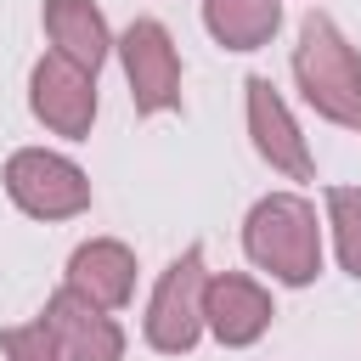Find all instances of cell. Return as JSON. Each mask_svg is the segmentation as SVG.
Here are the masks:
<instances>
[{
	"instance_id": "1",
	"label": "cell",
	"mask_w": 361,
	"mask_h": 361,
	"mask_svg": "<svg viewBox=\"0 0 361 361\" xmlns=\"http://www.w3.org/2000/svg\"><path fill=\"white\" fill-rule=\"evenodd\" d=\"M243 248H248V259L259 271H271L288 288L316 282V271H322V226H316V209L305 197H293V192L259 197L248 209Z\"/></svg>"
},
{
	"instance_id": "2",
	"label": "cell",
	"mask_w": 361,
	"mask_h": 361,
	"mask_svg": "<svg viewBox=\"0 0 361 361\" xmlns=\"http://www.w3.org/2000/svg\"><path fill=\"white\" fill-rule=\"evenodd\" d=\"M293 79L305 90V102L344 124V130H361V62L350 51V39L333 28V17L310 11L299 23V45H293Z\"/></svg>"
},
{
	"instance_id": "3",
	"label": "cell",
	"mask_w": 361,
	"mask_h": 361,
	"mask_svg": "<svg viewBox=\"0 0 361 361\" xmlns=\"http://www.w3.org/2000/svg\"><path fill=\"white\" fill-rule=\"evenodd\" d=\"M6 192L23 214L34 220H68L79 209H90V180L73 158L45 152V147H23L6 164Z\"/></svg>"
},
{
	"instance_id": "4",
	"label": "cell",
	"mask_w": 361,
	"mask_h": 361,
	"mask_svg": "<svg viewBox=\"0 0 361 361\" xmlns=\"http://www.w3.org/2000/svg\"><path fill=\"white\" fill-rule=\"evenodd\" d=\"M203 293H209L203 254L186 248L164 271V282H158V293L147 305V344L164 350V355H186L197 344V333H203Z\"/></svg>"
},
{
	"instance_id": "5",
	"label": "cell",
	"mask_w": 361,
	"mask_h": 361,
	"mask_svg": "<svg viewBox=\"0 0 361 361\" xmlns=\"http://www.w3.org/2000/svg\"><path fill=\"white\" fill-rule=\"evenodd\" d=\"M118 56H124V79H130L135 113L180 107V56H175V39H169L164 23H152V17L130 23L124 39H118Z\"/></svg>"
},
{
	"instance_id": "6",
	"label": "cell",
	"mask_w": 361,
	"mask_h": 361,
	"mask_svg": "<svg viewBox=\"0 0 361 361\" xmlns=\"http://www.w3.org/2000/svg\"><path fill=\"white\" fill-rule=\"evenodd\" d=\"M28 102H34V118L68 141H85L90 135V118H96V73L68 62L62 51L39 56L34 62V79H28Z\"/></svg>"
},
{
	"instance_id": "7",
	"label": "cell",
	"mask_w": 361,
	"mask_h": 361,
	"mask_svg": "<svg viewBox=\"0 0 361 361\" xmlns=\"http://www.w3.org/2000/svg\"><path fill=\"white\" fill-rule=\"evenodd\" d=\"M45 327H51L62 361H118V355H124L118 322H113L102 305H90L79 288H56V293L45 299Z\"/></svg>"
},
{
	"instance_id": "8",
	"label": "cell",
	"mask_w": 361,
	"mask_h": 361,
	"mask_svg": "<svg viewBox=\"0 0 361 361\" xmlns=\"http://www.w3.org/2000/svg\"><path fill=\"white\" fill-rule=\"evenodd\" d=\"M243 90H248V135H254L259 158H265L271 169L293 175V180H310V175H316V164H310V147H305L299 124L288 118V107H282L276 85L254 73V79H248Z\"/></svg>"
},
{
	"instance_id": "9",
	"label": "cell",
	"mask_w": 361,
	"mask_h": 361,
	"mask_svg": "<svg viewBox=\"0 0 361 361\" xmlns=\"http://www.w3.org/2000/svg\"><path fill=\"white\" fill-rule=\"evenodd\" d=\"M271 293L259 288V282H248V276H237V271H220V276H209V293H203V327L220 338V344H231V350H243V344H254L265 327H271Z\"/></svg>"
},
{
	"instance_id": "10",
	"label": "cell",
	"mask_w": 361,
	"mask_h": 361,
	"mask_svg": "<svg viewBox=\"0 0 361 361\" xmlns=\"http://www.w3.org/2000/svg\"><path fill=\"white\" fill-rule=\"evenodd\" d=\"M68 288H79L90 305H102V310H118V305H130V293H135V254L124 248V243H113V237H96V243H85V248H73V259H68Z\"/></svg>"
},
{
	"instance_id": "11",
	"label": "cell",
	"mask_w": 361,
	"mask_h": 361,
	"mask_svg": "<svg viewBox=\"0 0 361 361\" xmlns=\"http://www.w3.org/2000/svg\"><path fill=\"white\" fill-rule=\"evenodd\" d=\"M45 34H51V45L68 56V62H79V68H102L107 62V51H113V39H107V23H102V11L90 6V0H45Z\"/></svg>"
},
{
	"instance_id": "12",
	"label": "cell",
	"mask_w": 361,
	"mask_h": 361,
	"mask_svg": "<svg viewBox=\"0 0 361 361\" xmlns=\"http://www.w3.org/2000/svg\"><path fill=\"white\" fill-rule=\"evenodd\" d=\"M203 23L226 51H259L276 34L282 6L276 0H203Z\"/></svg>"
},
{
	"instance_id": "13",
	"label": "cell",
	"mask_w": 361,
	"mask_h": 361,
	"mask_svg": "<svg viewBox=\"0 0 361 361\" xmlns=\"http://www.w3.org/2000/svg\"><path fill=\"white\" fill-rule=\"evenodd\" d=\"M327 220H333L338 265L361 276V186H327Z\"/></svg>"
},
{
	"instance_id": "14",
	"label": "cell",
	"mask_w": 361,
	"mask_h": 361,
	"mask_svg": "<svg viewBox=\"0 0 361 361\" xmlns=\"http://www.w3.org/2000/svg\"><path fill=\"white\" fill-rule=\"evenodd\" d=\"M0 355H6V361H62L45 316L28 322V327H0Z\"/></svg>"
}]
</instances>
